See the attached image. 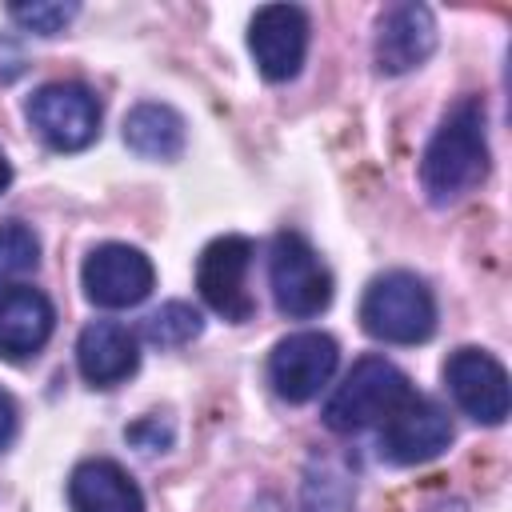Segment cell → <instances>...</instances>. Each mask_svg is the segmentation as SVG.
<instances>
[{
  "mask_svg": "<svg viewBox=\"0 0 512 512\" xmlns=\"http://www.w3.org/2000/svg\"><path fill=\"white\" fill-rule=\"evenodd\" d=\"M488 176V132H484V100H456L440 128L432 132L420 156V184L432 204H456Z\"/></svg>",
  "mask_w": 512,
  "mask_h": 512,
  "instance_id": "obj_1",
  "label": "cell"
},
{
  "mask_svg": "<svg viewBox=\"0 0 512 512\" xmlns=\"http://www.w3.org/2000/svg\"><path fill=\"white\" fill-rule=\"evenodd\" d=\"M412 380L384 356H364L352 364V372L344 376V384H336V392L324 404V424L332 432H364V428H380L408 396H412Z\"/></svg>",
  "mask_w": 512,
  "mask_h": 512,
  "instance_id": "obj_2",
  "label": "cell"
},
{
  "mask_svg": "<svg viewBox=\"0 0 512 512\" xmlns=\"http://www.w3.org/2000/svg\"><path fill=\"white\" fill-rule=\"evenodd\" d=\"M360 324L372 340L384 344H420L436 332V300L432 288L416 272H384L364 288Z\"/></svg>",
  "mask_w": 512,
  "mask_h": 512,
  "instance_id": "obj_3",
  "label": "cell"
},
{
  "mask_svg": "<svg viewBox=\"0 0 512 512\" xmlns=\"http://www.w3.org/2000/svg\"><path fill=\"white\" fill-rule=\"evenodd\" d=\"M272 300L292 320H312L332 304V272L300 232H280L268 252Z\"/></svg>",
  "mask_w": 512,
  "mask_h": 512,
  "instance_id": "obj_4",
  "label": "cell"
},
{
  "mask_svg": "<svg viewBox=\"0 0 512 512\" xmlns=\"http://www.w3.org/2000/svg\"><path fill=\"white\" fill-rule=\"evenodd\" d=\"M28 124L56 152H80L100 136V100L76 80L44 84L28 96Z\"/></svg>",
  "mask_w": 512,
  "mask_h": 512,
  "instance_id": "obj_5",
  "label": "cell"
},
{
  "mask_svg": "<svg viewBox=\"0 0 512 512\" xmlns=\"http://www.w3.org/2000/svg\"><path fill=\"white\" fill-rule=\"evenodd\" d=\"M252 252L256 248L248 236H216L196 260V288H200L204 304L232 324H240L256 312V300L248 292Z\"/></svg>",
  "mask_w": 512,
  "mask_h": 512,
  "instance_id": "obj_6",
  "label": "cell"
},
{
  "mask_svg": "<svg viewBox=\"0 0 512 512\" xmlns=\"http://www.w3.org/2000/svg\"><path fill=\"white\" fill-rule=\"evenodd\" d=\"M336 360L340 348L328 332H292L268 356V384L276 388L280 400L304 404L332 380Z\"/></svg>",
  "mask_w": 512,
  "mask_h": 512,
  "instance_id": "obj_7",
  "label": "cell"
},
{
  "mask_svg": "<svg viewBox=\"0 0 512 512\" xmlns=\"http://www.w3.org/2000/svg\"><path fill=\"white\" fill-rule=\"evenodd\" d=\"M80 284L96 308H132L152 292L156 268L132 244H100L88 252L80 268Z\"/></svg>",
  "mask_w": 512,
  "mask_h": 512,
  "instance_id": "obj_8",
  "label": "cell"
},
{
  "mask_svg": "<svg viewBox=\"0 0 512 512\" xmlns=\"http://www.w3.org/2000/svg\"><path fill=\"white\" fill-rule=\"evenodd\" d=\"M444 384L464 416L476 424H504L508 416V372L484 348H456L444 360Z\"/></svg>",
  "mask_w": 512,
  "mask_h": 512,
  "instance_id": "obj_9",
  "label": "cell"
},
{
  "mask_svg": "<svg viewBox=\"0 0 512 512\" xmlns=\"http://www.w3.org/2000/svg\"><path fill=\"white\" fill-rule=\"evenodd\" d=\"M248 48L264 80H292L308 56V16L296 4H264L248 24Z\"/></svg>",
  "mask_w": 512,
  "mask_h": 512,
  "instance_id": "obj_10",
  "label": "cell"
},
{
  "mask_svg": "<svg viewBox=\"0 0 512 512\" xmlns=\"http://www.w3.org/2000/svg\"><path fill=\"white\" fill-rule=\"evenodd\" d=\"M452 444V420L448 412L412 392L384 424H380V452L392 460V464H424V460H436L444 448Z\"/></svg>",
  "mask_w": 512,
  "mask_h": 512,
  "instance_id": "obj_11",
  "label": "cell"
},
{
  "mask_svg": "<svg viewBox=\"0 0 512 512\" xmlns=\"http://www.w3.org/2000/svg\"><path fill=\"white\" fill-rule=\"evenodd\" d=\"M436 48V20L424 4H392L376 24V68L388 76L420 68Z\"/></svg>",
  "mask_w": 512,
  "mask_h": 512,
  "instance_id": "obj_12",
  "label": "cell"
},
{
  "mask_svg": "<svg viewBox=\"0 0 512 512\" xmlns=\"http://www.w3.org/2000/svg\"><path fill=\"white\" fill-rule=\"evenodd\" d=\"M52 324H56V312L40 288L12 284L0 292V356L4 360L36 356L48 344Z\"/></svg>",
  "mask_w": 512,
  "mask_h": 512,
  "instance_id": "obj_13",
  "label": "cell"
},
{
  "mask_svg": "<svg viewBox=\"0 0 512 512\" xmlns=\"http://www.w3.org/2000/svg\"><path fill=\"white\" fill-rule=\"evenodd\" d=\"M136 364H140L136 336L116 320H96L76 340V368L96 388H112V384L128 380L136 372Z\"/></svg>",
  "mask_w": 512,
  "mask_h": 512,
  "instance_id": "obj_14",
  "label": "cell"
},
{
  "mask_svg": "<svg viewBox=\"0 0 512 512\" xmlns=\"http://www.w3.org/2000/svg\"><path fill=\"white\" fill-rule=\"evenodd\" d=\"M72 512H144L136 480L116 460H84L68 476Z\"/></svg>",
  "mask_w": 512,
  "mask_h": 512,
  "instance_id": "obj_15",
  "label": "cell"
},
{
  "mask_svg": "<svg viewBox=\"0 0 512 512\" xmlns=\"http://www.w3.org/2000/svg\"><path fill=\"white\" fill-rule=\"evenodd\" d=\"M124 144L148 160H176L184 152V120L168 104H136L124 116Z\"/></svg>",
  "mask_w": 512,
  "mask_h": 512,
  "instance_id": "obj_16",
  "label": "cell"
},
{
  "mask_svg": "<svg viewBox=\"0 0 512 512\" xmlns=\"http://www.w3.org/2000/svg\"><path fill=\"white\" fill-rule=\"evenodd\" d=\"M40 264V240L24 220H4L0 224V292L20 284L28 272Z\"/></svg>",
  "mask_w": 512,
  "mask_h": 512,
  "instance_id": "obj_17",
  "label": "cell"
},
{
  "mask_svg": "<svg viewBox=\"0 0 512 512\" xmlns=\"http://www.w3.org/2000/svg\"><path fill=\"white\" fill-rule=\"evenodd\" d=\"M200 328H204V320H200V312H196L192 304L168 300V304H160V308L144 320V340L156 344V348H180V344L196 340Z\"/></svg>",
  "mask_w": 512,
  "mask_h": 512,
  "instance_id": "obj_18",
  "label": "cell"
},
{
  "mask_svg": "<svg viewBox=\"0 0 512 512\" xmlns=\"http://www.w3.org/2000/svg\"><path fill=\"white\" fill-rule=\"evenodd\" d=\"M348 508H352V484L340 468L320 464V472H308L304 512H348Z\"/></svg>",
  "mask_w": 512,
  "mask_h": 512,
  "instance_id": "obj_19",
  "label": "cell"
},
{
  "mask_svg": "<svg viewBox=\"0 0 512 512\" xmlns=\"http://www.w3.org/2000/svg\"><path fill=\"white\" fill-rule=\"evenodd\" d=\"M76 12H80L76 4H60V0H32V4H12V8H8V16H12L20 28L40 32V36L64 32Z\"/></svg>",
  "mask_w": 512,
  "mask_h": 512,
  "instance_id": "obj_20",
  "label": "cell"
},
{
  "mask_svg": "<svg viewBox=\"0 0 512 512\" xmlns=\"http://www.w3.org/2000/svg\"><path fill=\"white\" fill-rule=\"evenodd\" d=\"M12 432H16V404H12V396L0 392V448L12 440Z\"/></svg>",
  "mask_w": 512,
  "mask_h": 512,
  "instance_id": "obj_21",
  "label": "cell"
},
{
  "mask_svg": "<svg viewBox=\"0 0 512 512\" xmlns=\"http://www.w3.org/2000/svg\"><path fill=\"white\" fill-rule=\"evenodd\" d=\"M8 184H12V164H8V156L0 152V192H4Z\"/></svg>",
  "mask_w": 512,
  "mask_h": 512,
  "instance_id": "obj_22",
  "label": "cell"
}]
</instances>
